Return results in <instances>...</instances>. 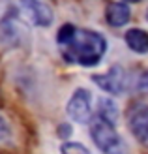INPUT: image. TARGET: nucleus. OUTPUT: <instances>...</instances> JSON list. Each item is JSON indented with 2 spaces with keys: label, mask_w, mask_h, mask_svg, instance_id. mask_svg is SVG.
Masks as SVG:
<instances>
[{
  "label": "nucleus",
  "mask_w": 148,
  "mask_h": 154,
  "mask_svg": "<svg viewBox=\"0 0 148 154\" xmlns=\"http://www.w3.org/2000/svg\"><path fill=\"white\" fill-rule=\"evenodd\" d=\"M116 113H118V109H116V103L113 102L111 98H101L98 102V117L96 119L105 120V122H109V124L114 126Z\"/></svg>",
  "instance_id": "10"
},
{
  "label": "nucleus",
  "mask_w": 148,
  "mask_h": 154,
  "mask_svg": "<svg viewBox=\"0 0 148 154\" xmlns=\"http://www.w3.org/2000/svg\"><path fill=\"white\" fill-rule=\"evenodd\" d=\"M69 134H71V126H69V124H60L58 135H60V137H66V135H69Z\"/></svg>",
  "instance_id": "14"
},
{
  "label": "nucleus",
  "mask_w": 148,
  "mask_h": 154,
  "mask_svg": "<svg viewBox=\"0 0 148 154\" xmlns=\"http://www.w3.org/2000/svg\"><path fill=\"white\" fill-rule=\"evenodd\" d=\"M10 135H11V128H10V124H8V120L0 115V143L8 141Z\"/></svg>",
  "instance_id": "12"
},
{
  "label": "nucleus",
  "mask_w": 148,
  "mask_h": 154,
  "mask_svg": "<svg viewBox=\"0 0 148 154\" xmlns=\"http://www.w3.org/2000/svg\"><path fill=\"white\" fill-rule=\"evenodd\" d=\"M60 154H90V150L83 143L77 141H64L60 145Z\"/></svg>",
  "instance_id": "11"
},
{
  "label": "nucleus",
  "mask_w": 148,
  "mask_h": 154,
  "mask_svg": "<svg viewBox=\"0 0 148 154\" xmlns=\"http://www.w3.org/2000/svg\"><path fill=\"white\" fill-rule=\"evenodd\" d=\"M92 81L103 92L116 96V94H122L124 88H126V72H124L122 66L114 64L103 73H94L92 75Z\"/></svg>",
  "instance_id": "5"
},
{
  "label": "nucleus",
  "mask_w": 148,
  "mask_h": 154,
  "mask_svg": "<svg viewBox=\"0 0 148 154\" xmlns=\"http://www.w3.org/2000/svg\"><path fill=\"white\" fill-rule=\"evenodd\" d=\"M90 135L94 139L96 147L103 154H128V149L124 145L122 137L118 135V132H116V128L105 120L92 119Z\"/></svg>",
  "instance_id": "2"
},
{
  "label": "nucleus",
  "mask_w": 148,
  "mask_h": 154,
  "mask_svg": "<svg viewBox=\"0 0 148 154\" xmlns=\"http://www.w3.org/2000/svg\"><path fill=\"white\" fill-rule=\"evenodd\" d=\"M126 43L128 47L133 51V53H139V55H144L148 53V32L143 28H131L126 32Z\"/></svg>",
  "instance_id": "9"
},
{
  "label": "nucleus",
  "mask_w": 148,
  "mask_h": 154,
  "mask_svg": "<svg viewBox=\"0 0 148 154\" xmlns=\"http://www.w3.org/2000/svg\"><path fill=\"white\" fill-rule=\"evenodd\" d=\"M56 43L66 62L79 64L83 68L98 66L107 51V40L103 34L88 28H79L71 23L60 26Z\"/></svg>",
  "instance_id": "1"
},
{
  "label": "nucleus",
  "mask_w": 148,
  "mask_h": 154,
  "mask_svg": "<svg viewBox=\"0 0 148 154\" xmlns=\"http://www.w3.org/2000/svg\"><path fill=\"white\" fill-rule=\"evenodd\" d=\"M139 88L143 92H148V72H144L141 75V79H139Z\"/></svg>",
  "instance_id": "13"
},
{
  "label": "nucleus",
  "mask_w": 148,
  "mask_h": 154,
  "mask_svg": "<svg viewBox=\"0 0 148 154\" xmlns=\"http://www.w3.org/2000/svg\"><path fill=\"white\" fill-rule=\"evenodd\" d=\"M19 13L23 15V19L26 23H32V25H38V26H49L54 19L49 4L32 2V0H30V2H23Z\"/></svg>",
  "instance_id": "7"
},
{
  "label": "nucleus",
  "mask_w": 148,
  "mask_h": 154,
  "mask_svg": "<svg viewBox=\"0 0 148 154\" xmlns=\"http://www.w3.org/2000/svg\"><path fill=\"white\" fill-rule=\"evenodd\" d=\"M128 128L131 130L133 137L148 149V105L135 103L128 111Z\"/></svg>",
  "instance_id": "6"
},
{
  "label": "nucleus",
  "mask_w": 148,
  "mask_h": 154,
  "mask_svg": "<svg viewBox=\"0 0 148 154\" xmlns=\"http://www.w3.org/2000/svg\"><path fill=\"white\" fill-rule=\"evenodd\" d=\"M146 21H148V11H146Z\"/></svg>",
  "instance_id": "15"
},
{
  "label": "nucleus",
  "mask_w": 148,
  "mask_h": 154,
  "mask_svg": "<svg viewBox=\"0 0 148 154\" xmlns=\"http://www.w3.org/2000/svg\"><path fill=\"white\" fill-rule=\"evenodd\" d=\"M131 19V8L128 2H109L105 8V21L111 26H124Z\"/></svg>",
  "instance_id": "8"
},
{
  "label": "nucleus",
  "mask_w": 148,
  "mask_h": 154,
  "mask_svg": "<svg viewBox=\"0 0 148 154\" xmlns=\"http://www.w3.org/2000/svg\"><path fill=\"white\" fill-rule=\"evenodd\" d=\"M23 23L25 19H21L19 8L11 6L0 21V43L6 47H17L23 42V34H25Z\"/></svg>",
  "instance_id": "3"
},
{
  "label": "nucleus",
  "mask_w": 148,
  "mask_h": 154,
  "mask_svg": "<svg viewBox=\"0 0 148 154\" xmlns=\"http://www.w3.org/2000/svg\"><path fill=\"white\" fill-rule=\"evenodd\" d=\"M66 111L69 115V119L79 122V124H86L92 122L94 119V103H92V94L86 88H77L71 98L68 100Z\"/></svg>",
  "instance_id": "4"
}]
</instances>
